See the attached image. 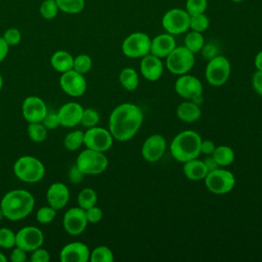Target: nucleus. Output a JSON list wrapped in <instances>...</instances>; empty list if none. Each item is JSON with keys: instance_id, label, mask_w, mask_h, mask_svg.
<instances>
[{"instance_id": "obj_55", "label": "nucleus", "mask_w": 262, "mask_h": 262, "mask_svg": "<svg viewBox=\"0 0 262 262\" xmlns=\"http://www.w3.org/2000/svg\"><path fill=\"white\" fill-rule=\"evenodd\" d=\"M3 218H4V215H3V212H2V210H1V208H0V221H1Z\"/></svg>"}, {"instance_id": "obj_43", "label": "nucleus", "mask_w": 262, "mask_h": 262, "mask_svg": "<svg viewBox=\"0 0 262 262\" xmlns=\"http://www.w3.org/2000/svg\"><path fill=\"white\" fill-rule=\"evenodd\" d=\"M50 259L49 252L42 247L37 248L36 250L31 252L30 261L31 262H48Z\"/></svg>"}, {"instance_id": "obj_29", "label": "nucleus", "mask_w": 262, "mask_h": 262, "mask_svg": "<svg viewBox=\"0 0 262 262\" xmlns=\"http://www.w3.org/2000/svg\"><path fill=\"white\" fill-rule=\"evenodd\" d=\"M84 144V132L75 130L69 132L63 138V145L68 150L75 151Z\"/></svg>"}, {"instance_id": "obj_24", "label": "nucleus", "mask_w": 262, "mask_h": 262, "mask_svg": "<svg viewBox=\"0 0 262 262\" xmlns=\"http://www.w3.org/2000/svg\"><path fill=\"white\" fill-rule=\"evenodd\" d=\"M183 174L187 179L192 181L204 180L208 174V169L204 161L198 160L196 158L183 163Z\"/></svg>"}, {"instance_id": "obj_37", "label": "nucleus", "mask_w": 262, "mask_h": 262, "mask_svg": "<svg viewBox=\"0 0 262 262\" xmlns=\"http://www.w3.org/2000/svg\"><path fill=\"white\" fill-rule=\"evenodd\" d=\"M56 212L57 210L49 205L41 207L36 213V219L41 224H48L53 221L56 216Z\"/></svg>"}, {"instance_id": "obj_42", "label": "nucleus", "mask_w": 262, "mask_h": 262, "mask_svg": "<svg viewBox=\"0 0 262 262\" xmlns=\"http://www.w3.org/2000/svg\"><path fill=\"white\" fill-rule=\"evenodd\" d=\"M42 124L47 128V130H53L60 126L59 118L57 115V112H47L45 117L42 120Z\"/></svg>"}, {"instance_id": "obj_50", "label": "nucleus", "mask_w": 262, "mask_h": 262, "mask_svg": "<svg viewBox=\"0 0 262 262\" xmlns=\"http://www.w3.org/2000/svg\"><path fill=\"white\" fill-rule=\"evenodd\" d=\"M9 47L10 46L5 42L3 37H0V62L6 58L9 51Z\"/></svg>"}, {"instance_id": "obj_8", "label": "nucleus", "mask_w": 262, "mask_h": 262, "mask_svg": "<svg viewBox=\"0 0 262 262\" xmlns=\"http://www.w3.org/2000/svg\"><path fill=\"white\" fill-rule=\"evenodd\" d=\"M204 180L208 190L215 194H225L229 192L235 184L234 175L230 171L221 168L209 171Z\"/></svg>"}, {"instance_id": "obj_12", "label": "nucleus", "mask_w": 262, "mask_h": 262, "mask_svg": "<svg viewBox=\"0 0 262 262\" xmlns=\"http://www.w3.org/2000/svg\"><path fill=\"white\" fill-rule=\"evenodd\" d=\"M176 93L184 99L196 100L202 97L203 84L194 76L191 75H180L174 85Z\"/></svg>"}, {"instance_id": "obj_32", "label": "nucleus", "mask_w": 262, "mask_h": 262, "mask_svg": "<svg viewBox=\"0 0 262 262\" xmlns=\"http://www.w3.org/2000/svg\"><path fill=\"white\" fill-rule=\"evenodd\" d=\"M59 11L77 14L80 13L85 7V0H55Z\"/></svg>"}, {"instance_id": "obj_27", "label": "nucleus", "mask_w": 262, "mask_h": 262, "mask_svg": "<svg viewBox=\"0 0 262 262\" xmlns=\"http://www.w3.org/2000/svg\"><path fill=\"white\" fill-rule=\"evenodd\" d=\"M214 160L217 162L219 167H226L233 163L234 161V151L231 147L227 145L216 146L215 150L211 155Z\"/></svg>"}, {"instance_id": "obj_15", "label": "nucleus", "mask_w": 262, "mask_h": 262, "mask_svg": "<svg viewBox=\"0 0 262 262\" xmlns=\"http://www.w3.org/2000/svg\"><path fill=\"white\" fill-rule=\"evenodd\" d=\"M88 220L84 209L73 207L69 209L62 217V226L66 232L71 235H79L86 229Z\"/></svg>"}, {"instance_id": "obj_49", "label": "nucleus", "mask_w": 262, "mask_h": 262, "mask_svg": "<svg viewBox=\"0 0 262 262\" xmlns=\"http://www.w3.org/2000/svg\"><path fill=\"white\" fill-rule=\"evenodd\" d=\"M216 145L212 140H203L201 142V154L207 155V156H211L213 154V151L215 150Z\"/></svg>"}, {"instance_id": "obj_46", "label": "nucleus", "mask_w": 262, "mask_h": 262, "mask_svg": "<svg viewBox=\"0 0 262 262\" xmlns=\"http://www.w3.org/2000/svg\"><path fill=\"white\" fill-rule=\"evenodd\" d=\"M27 253L28 252H26L21 248L14 246L10 253L9 259L11 262H25L27 260Z\"/></svg>"}, {"instance_id": "obj_44", "label": "nucleus", "mask_w": 262, "mask_h": 262, "mask_svg": "<svg viewBox=\"0 0 262 262\" xmlns=\"http://www.w3.org/2000/svg\"><path fill=\"white\" fill-rule=\"evenodd\" d=\"M85 212H86L88 223H97L102 219V216H103L102 210L97 206H92L89 209L85 210Z\"/></svg>"}, {"instance_id": "obj_16", "label": "nucleus", "mask_w": 262, "mask_h": 262, "mask_svg": "<svg viewBox=\"0 0 262 262\" xmlns=\"http://www.w3.org/2000/svg\"><path fill=\"white\" fill-rule=\"evenodd\" d=\"M47 112L46 103L39 96L31 95L26 97L23 101L21 114L28 123L42 122Z\"/></svg>"}, {"instance_id": "obj_2", "label": "nucleus", "mask_w": 262, "mask_h": 262, "mask_svg": "<svg viewBox=\"0 0 262 262\" xmlns=\"http://www.w3.org/2000/svg\"><path fill=\"white\" fill-rule=\"evenodd\" d=\"M35 207L33 194L25 189H12L6 192L0 202L4 218L18 221L28 217Z\"/></svg>"}, {"instance_id": "obj_10", "label": "nucleus", "mask_w": 262, "mask_h": 262, "mask_svg": "<svg viewBox=\"0 0 262 262\" xmlns=\"http://www.w3.org/2000/svg\"><path fill=\"white\" fill-rule=\"evenodd\" d=\"M190 15L181 8L168 10L162 18V26L171 35H180L189 29Z\"/></svg>"}, {"instance_id": "obj_51", "label": "nucleus", "mask_w": 262, "mask_h": 262, "mask_svg": "<svg viewBox=\"0 0 262 262\" xmlns=\"http://www.w3.org/2000/svg\"><path fill=\"white\" fill-rule=\"evenodd\" d=\"M204 163H205V165H206V167H207V169H208V172H209V171H213V170L219 168L217 162L214 160V158H213L212 156H208V157L204 160Z\"/></svg>"}, {"instance_id": "obj_13", "label": "nucleus", "mask_w": 262, "mask_h": 262, "mask_svg": "<svg viewBox=\"0 0 262 262\" xmlns=\"http://www.w3.org/2000/svg\"><path fill=\"white\" fill-rule=\"evenodd\" d=\"M44 243V234L42 230L36 226H25L15 232V246L21 248L26 252H32L42 247Z\"/></svg>"}, {"instance_id": "obj_17", "label": "nucleus", "mask_w": 262, "mask_h": 262, "mask_svg": "<svg viewBox=\"0 0 262 262\" xmlns=\"http://www.w3.org/2000/svg\"><path fill=\"white\" fill-rule=\"evenodd\" d=\"M167 141L161 134H152L148 136L142 144L141 156L146 162L156 163L165 154Z\"/></svg>"}, {"instance_id": "obj_53", "label": "nucleus", "mask_w": 262, "mask_h": 262, "mask_svg": "<svg viewBox=\"0 0 262 262\" xmlns=\"http://www.w3.org/2000/svg\"><path fill=\"white\" fill-rule=\"evenodd\" d=\"M6 261H7L6 256L2 252H0V262H6Z\"/></svg>"}, {"instance_id": "obj_35", "label": "nucleus", "mask_w": 262, "mask_h": 262, "mask_svg": "<svg viewBox=\"0 0 262 262\" xmlns=\"http://www.w3.org/2000/svg\"><path fill=\"white\" fill-rule=\"evenodd\" d=\"M92 68V59L88 54L82 53L74 57L73 70L80 74H87Z\"/></svg>"}, {"instance_id": "obj_45", "label": "nucleus", "mask_w": 262, "mask_h": 262, "mask_svg": "<svg viewBox=\"0 0 262 262\" xmlns=\"http://www.w3.org/2000/svg\"><path fill=\"white\" fill-rule=\"evenodd\" d=\"M68 176H69V179H70V181H71L72 183L78 184V183H80V182L83 180L85 174H84V173L78 168V166L75 164V165H73V166L70 168L69 173H68Z\"/></svg>"}, {"instance_id": "obj_20", "label": "nucleus", "mask_w": 262, "mask_h": 262, "mask_svg": "<svg viewBox=\"0 0 262 262\" xmlns=\"http://www.w3.org/2000/svg\"><path fill=\"white\" fill-rule=\"evenodd\" d=\"M46 200L49 206L55 210H61L70 200L69 187L62 182L52 183L46 191Z\"/></svg>"}, {"instance_id": "obj_28", "label": "nucleus", "mask_w": 262, "mask_h": 262, "mask_svg": "<svg viewBox=\"0 0 262 262\" xmlns=\"http://www.w3.org/2000/svg\"><path fill=\"white\" fill-rule=\"evenodd\" d=\"M97 202V193L91 187H85L78 193L77 203L78 206L84 210L89 209L92 206H95Z\"/></svg>"}, {"instance_id": "obj_56", "label": "nucleus", "mask_w": 262, "mask_h": 262, "mask_svg": "<svg viewBox=\"0 0 262 262\" xmlns=\"http://www.w3.org/2000/svg\"><path fill=\"white\" fill-rule=\"evenodd\" d=\"M232 2H236V3H238V2H242L243 0H231Z\"/></svg>"}, {"instance_id": "obj_34", "label": "nucleus", "mask_w": 262, "mask_h": 262, "mask_svg": "<svg viewBox=\"0 0 262 262\" xmlns=\"http://www.w3.org/2000/svg\"><path fill=\"white\" fill-rule=\"evenodd\" d=\"M39 12L43 18L50 20L57 16L59 8L55 0H44L40 5Z\"/></svg>"}, {"instance_id": "obj_11", "label": "nucleus", "mask_w": 262, "mask_h": 262, "mask_svg": "<svg viewBox=\"0 0 262 262\" xmlns=\"http://www.w3.org/2000/svg\"><path fill=\"white\" fill-rule=\"evenodd\" d=\"M114 142L110 130L102 127H91L84 132V145L87 148L104 152L108 150Z\"/></svg>"}, {"instance_id": "obj_36", "label": "nucleus", "mask_w": 262, "mask_h": 262, "mask_svg": "<svg viewBox=\"0 0 262 262\" xmlns=\"http://www.w3.org/2000/svg\"><path fill=\"white\" fill-rule=\"evenodd\" d=\"M209 18L205 13L191 15L189 20V29L195 32H204L209 28Z\"/></svg>"}, {"instance_id": "obj_3", "label": "nucleus", "mask_w": 262, "mask_h": 262, "mask_svg": "<svg viewBox=\"0 0 262 262\" xmlns=\"http://www.w3.org/2000/svg\"><path fill=\"white\" fill-rule=\"evenodd\" d=\"M201 135L193 130H184L179 132L170 143V152L172 157L185 163L196 159L201 155Z\"/></svg>"}, {"instance_id": "obj_18", "label": "nucleus", "mask_w": 262, "mask_h": 262, "mask_svg": "<svg viewBox=\"0 0 262 262\" xmlns=\"http://www.w3.org/2000/svg\"><path fill=\"white\" fill-rule=\"evenodd\" d=\"M90 258V250L81 242H72L62 247L59 253L61 262H87Z\"/></svg>"}, {"instance_id": "obj_23", "label": "nucleus", "mask_w": 262, "mask_h": 262, "mask_svg": "<svg viewBox=\"0 0 262 262\" xmlns=\"http://www.w3.org/2000/svg\"><path fill=\"white\" fill-rule=\"evenodd\" d=\"M176 114L181 121L185 123H192L201 118L202 111L198 103L192 100H187L181 102L177 106Z\"/></svg>"}, {"instance_id": "obj_21", "label": "nucleus", "mask_w": 262, "mask_h": 262, "mask_svg": "<svg viewBox=\"0 0 262 262\" xmlns=\"http://www.w3.org/2000/svg\"><path fill=\"white\" fill-rule=\"evenodd\" d=\"M163 62L160 57L148 53L141 57L140 61V73L148 81L155 82L162 77L163 74Z\"/></svg>"}, {"instance_id": "obj_9", "label": "nucleus", "mask_w": 262, "mask_h": 262, "mask_svg": "<svg viewBox=\"0 0 262 262\" xmlns=\"http://www.w3.org/2000/svg\"><path fill=\"white\" fill-rule=\"evenodd\" d=\"M151 39L148 35L141 32H135L125 38L122 43V52L129 58L143 57L150 51Z\"/></svg>"}, {"instance_id": "obj_1", "label": "nucleus", "mask_w": 262, "mask_h": 262, "mask_svg": "<svg viewBox=\"0 0 262 262\" xmlns=\"http://www.w3.org/2000/svg\"><path fill=\"white\" fill-rule=\"evenodd\" d=\"M143 113L134 103L124 102L117 105L110 115L108 130L118 141L130 140L140 129Z\"/></svg>"}, {"instance_id": "obj_52", "label": "nucleus", "mask_w": 262, "mask_h": 262, "mask_svg": "<svg viewBox=\"0 0 262 262\" xmlns=\"http://www.w3.org/2000/svg\"><path fill=\"white\" fill-rule=\"evenodd\" d=\"M254 64H255L256 70L262 71V50L259 51V52L256 54L255 59H254Z\"/></svg>"}, {"instance_id": "obj_22", "label": "nucleus", "mask_w": 262, "mask_h": 262, "mask_svg": "<svg viewBox=\"0 0 262 262\" xmlns=\"http://www.w3.org/2000/svg\"><path fill=\"white\" fill-rule=\"evenodd\" d=\"M175 47H176V41L173 35L169 33L160 34L151 40L149 53L160 58H164V57H167Z\"/></svg>"}, {"instance_id": "obj_31", "label": "nucleus", "mask_w": 262, "mask_h": 262, "mask_svg": "<svg viewBox=\"0 0 262 262\" xmlns=\"http://www.w3.org/2000/svg\"><path fill=\"white\" fill-rule=\"evenodd\" d=\"M204 44H205V40L202 33L200 32L191 31L184 38V46L192 53L200 52Z\"/></svg>"}, {"instance_id": "obj_19", "label": "nucleus", "mask_w": 262, "mask_h": 262, "mask_svg": "<svg viewBox=\"0 0 262 262\" xmlns=\"http://www.w3.org/2000/svg\"><path fill=\"white\" fill-rule=\"evenodd\" d=\"M83 110V106L76 101H70L62 104L57 111L60 126L72 128L80 124Z\"/></svg>"}, {"instance_id": "obj_33", "label": "nucleus", "mask_w": 262, "mask_h": 262, "mask_svg": "<svg viewBox=\"0 0 262 262\" xmlns=\"http://www.w3.org/2000/svg\"><path fill=\"white\" fill-rule=\"evenodd\" d=\"M91 262H113L114 254L113 251L106 246H98L90 252Z\"/></svg>"}, {"instance_id": "obj_48", "label": "nucleus", "mask_w": 262, "mask_h": 262, "mask_svg": "<svg viewBox=\"0 0 262 262\" xmlns=\"http://www.w3.org/2000/svg\"><path fill=\"white\" fill-rule=\"evenodd\" d=\"M252 85L255 92L262 96V71H256L252 77Z\"/></svg>"}, {"instance_id": "obj_7", "label": "nucleus", "mask_w": 262, "mask_h": 262, "mask_svg": "<svg viewBox=\"0 0 262 262\" xmlns=\"http://www.w3.org/2000/svg\"><path fill=\"white\" fill-rule=\"evenodd\" d=\"M230 62L223 55H216L208 60L205 70L207 82L215 87L224 85L230 76Z\"/></svg>"}, {"instance_id": "obj_6", "label": "nucleus", "mask_w": 262, "mask_h": 262, "mask_svg": "<svg viewBox=\"0 0 262 262\" xmlns=\"http://www.w3.org/2000/svg\"><path fill=\"white\" fill-rule=\"evenodd\" d=\"M194 64V53L189 51L184 45L176 46L166 57V67L174 75L187 74Z\"/></svg>"}, {"instance_id": "obj_30", "label": "nucleus", "mask_w": 262, "mask_h": 262, "mask_svg": "<svg viewBox=\"0 0 262 262\" xmlns=\"http://www.w3.org/2000/svg\"><path fill=\"white\" fill-rule=\"evenodd\" d=\"M27 131L30 139L37 143L43 142L47 138V134H48V130L42 124V122L29 123Z\"/></svg>"}, {"instance_id": "obj_38", "label": "nucleus", "mask_w": 262, "mask_h": 262, "mask_svg": "<svg viewBox=\"0 0 262 262\" xmlns=\"http://www.w3.org/2000/svg\"><path fill=\"white\" fill-rule=\"evenodd\" d=\"M15 246V232L7 227L0 228V248L12 249Z\"/></svg>"}, {"instance_id": "obj_25", "label": "nucleus", "mask_w": 262, "mask_h": 262, "mask_svg": "<svg viewBox=\"0 0 262 262\" xmlns=\"http://www.w3.org/2000/svg\"><path fill=\"white\" fill-rule=\"evenodd\" d=\"M50 63L56 72L62 74L73 70L74 56L66 50H57L51 55Z\"/></svg>"}, {"instance_id": "obj_26", "label": "nucleus", "mask_w": 262, "mask_h": 262, "mask_svg": "<svg viewBox=\"0 0 262 262\" xmlns=\"http://www.w3.org/2000/svg\"><path fill=\"white\" fill-rule=\"evenodd\" d=\"M119 81L123 88L128 91H133L138 87L139 77L133 68H124L119 75Z\"/></svg>"}, {"instance_id": "obj_39", "label": "nucleus", "mask_w": 262, "mask_h": 262, "mask_svg": "<svg viewBox=\"0 0 262 262\" xmlns=\"http://www.w3.org/2000/svg\"><path fill=\"white\" fill-rule=\"evenodd\" d=\"M98 122H99V114L97 111H95L94 108L83 110L80 124H82L86 128H91L96 126Z\"/></svg>"}, {"instance_id": "obj_40", "label": "nucleus", "mask_w": 262, "mask_h": 262, "mask_svg": "<svg viewBox=\"0 0 262 262\" xmlns=\"http://www.w3.org/2000/svg\"><path fill=\"white\" fill-rule=\"evenodd\" d=\"M208 1L207 0H187L185 4V10L191 15H196L204 13L207 9Z\"/></svg>"}, {"instance_id": "obj_41", "label": "nucleus", "mask_w": 262, "mask_h": 262, "mask_svg": "<svg viewBox=\"0 0 262 262\" xmlns=\"http://www.w3.org/2000/svg\"><path fill=\"white\" fill-rule=\"evenodd\" d=\"M2 37L9 46H15L21 40V33L16 28H9L4 32Z\"/></svg>"}, {"instance_id": "obj_14", "label": "nucleus", "mask_w": 262, "mask_h": 262, "mask_svg": "<svg viewBox=\"0 0 262 262\" xmlns=\"http://www.w3.org/2000/svg\"><path fill=\"white\" fill-rule=\"evenodd\" d=\"M59 85L66 94L73 97L82 96L87 89V82L84 75L75 70L62 73L59 78Z\"/></svg>"}, {"instance_id": "obj_4", "label": "nucleus", "mask_w": 262, "mask_h": 262, "mask_svg": "<svg viewBox=\"0 0 262 262\" xmlns=\"http://www.w3.org/2000/svg\"><path fill=\"white\" fill-rule=\"evenodd\" d=\"M13 173L20 181L36 183L45 175L43 163L33 156H21L13 164Z\"/></svg>"}, {"instance_id": "obj_54", "label": "nucleus", "mask_w": 262, "mask_h": 262, "mask_svg": "<svg viewBox=\"0 0 262 262\" xmlns=\"http://www.w3.org/2000/svg\"><path fill=\"white\" fill-rule=\"evenodd\" d=\"M2 87H3V78H2V76L0 74V91L2 90Z\"/></svg>"}, {"instance_id": "obj_5", "label": "nucleus", "mask_w": 262, "mask_h": 262, "mask_svg": "<svg viewBox=\"0 0 262 262\" xmlns=\"http://www.w3.org/2000/svg\"><path fill=\"white\" fill-rule=\"evenodd\" d=\"M75 164L85 175H98L106 170L108 160L103 152L86 147L79 154Z\"/></svg>"}, {"instance_id": "obj_47", "label": "nucleus", "mask_w": 262, "mask_h": 262, "mask_svg": "<svg viewBox=\"0 0 262 262\" xmlns=\"http://www.w3.org/2000/svg\"><path fill=\"white\" fill-rule=\"evenodd\" d=\"M202 54L203 56L207 59V60H210L211 58L215 57L216 55H218V50H217V47L216 45H214L213 43H208V44H204L203 48H202Z\"/></svg>"}]
</instances>
